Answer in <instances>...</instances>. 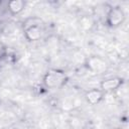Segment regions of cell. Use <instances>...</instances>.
<instances>
[{"mask_svg":"<svg viewBox=\"0 0 129 129\" xmlns=\"http://www.w3.org/2000/svg\"><path fill=\"white\" fill-rule=\"evenodd\" d=\"M120 85V80L119 79H110L106 80L102 84V88L104 90H114Z\"/></svg>","mask_w":129,"mask_h":129,"instance_id":"3957f363","label":"cell"},{"mask_svg":"<svg viewBox=\"0 0 129 129\" xmlns=\"http://www.w3.org/2000/svg\"><path fill=\"white\" fill-rule=\"evenodd\" d=\"M10 10L13 12V13H17L19 11L22 10V7H23V2L21 1H12L10 2Z\"/></svg>","mask_w":129,"mask_h":129,"instance_id":"277c9868","label":"cell"},{"mask_svg":"<svg viewBox=\"0 0 129 129\" xmlns=\"http://www.w3.org/2000/svg\"><path fill=\"white\" fill-rule=\"evenodd\" d=\"M26 34L27 36L29 37L30 40H36L40 37V34H41V27L38 26V25H32L31 27H29L27 30H26Z\"/></svg>","mask_w":129,"mask_h":129,"instance_id":"6da1fadb","label":"cell"},{"mask_svg":"<svg viewBox=\"0 0 129 129\" xmlns=\"http://www.w3.org/2000/svg\"><path fill=\"white\" fill-rule=\"evenodd\" d=\"M86 97L88 102H90L91 104H96L102 99V93L99 90H92L87 93Z\"/></svg>","mask_w":129,"mask_h":129,"instance_id":"7a4b0ae2","label":"cell"}]
</instances>
